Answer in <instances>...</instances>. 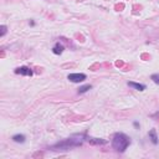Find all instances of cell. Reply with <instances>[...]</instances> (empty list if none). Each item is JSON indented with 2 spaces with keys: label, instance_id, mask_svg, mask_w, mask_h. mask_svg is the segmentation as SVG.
Instances as JSON below:
<instances>
[{
  "label": "cell",
  "instance_id": "6da1fadb",
  "mask_svg": "<svg viewBox=\"0 0 159 159\" xmlns=\"http://www.w3.org/2000/svg\"><path fill=\"white\" fill-rule=\"evenodd\" d=\"M85 140H87L86 134H73L70 138H66L61 142H57L56 144L50 147V149L55 150V152H65V150H70L72 148L82 146Z\"/></svg>",
  "mask_w": 159,
  "mask_h": 159
},
{
  "label": "cell",
  "instance_id": "7a4b0ae2",
  "mask_svg": "<svg viewBox=\"0 0 159 159\" xmlns=\"http://www.w3.org/2000/svg\"><path fill=\"white\" fill-rule=\"evenodd\" d=\"M129 144H131V138L127 134H124V133L118 132L112 138V147L114 150L119 153H124L125 149L129 147Z\"/></svg>",
  "mask_w": 159,
  "mask_h": 159
},
{
  "label": "cell",
  "instance_id": "3957f363",
  "mask_svg": "<svg viewBox=\"0 0 159 159\" xmlns=\"http://www.w3.org/2000/svg\"><path fill=\"white\" fill-rule=\"evenodd\" d=\"M67 78L73 83H80L86 80V75L85 73H70Z\"/></svg>",
  "mask_w": 159,
  "mask_h": 159
},
{
  "label": "cell",
  "instance_id": "277c9868",
  "mask_svg": "<svg viewBox=\"0 0 159 159\" xmlns=\"http://www.w3.org/2000/svg\"><path fill=\"white\" fill-rule=\"evenodd\" d=\"M15 73L16 75H21V76H32V70L28 66H21V67H18L15 70Z\"/></svg>",
  "mask_w": 159,
  "mask_h": 159
},
{
  "label": "cell",
  "instance_id": "5b68a950",
  "mask_svg": "<svg viewBox=\"0 0 159 159\" xmlns=\"http://www.w3.org/2000/svg\"><path fill=\"white\" fill-rule=\"evenodd\" d=\"M87 142L91 144H95V146H102V144L107 143V140H105L102 138H93V137H87Z\"/></svg>",
  "mask_w": 159,
  "mask_h": 159
},
{
  "label": "cell",
  "instance_id": "8992f818",
  "mask_svg": "<svg viewBox=\"0 0 159 159\" xmlns=\"http://www.w3.org/2000/svg\"><path fill=\"white\" fill-rule=\"evenodd\" d=\"M148 137H149L150 142H152L154 146L158 144V134H157V131L155 129H150L149 133H148Z\"/></svg>",
  "mask_w": 159,
  "mask_h": 159
},
{
  "label": "cell",
  "instance_id": "52a82bcc",
  "mask_svg": "<svg viewBox=\"0 0 159 159\" xmlns=\"http://www.w3.org/2000/svg\"><path fill=\"white\" fill-rule=\"evenodd\" d=\"M128 86L133 87L134 90L137 91H144L146 90V85H143V83H137V82H128Z\"/></svg>",
  "mask_w": 159,
  "mask_h": 159
},
{
  "label": "cell",
  "instance_id": "ba28073f",
  "mask_svg": "<svg viewBox=\"0 0 159 159\" xmlns=\"http://www.w3.org/2000/svg\"><path fill=\"white\" fill-rule=\"evenodd\" d=\"M63 50H65L63 45H61L60 43H57V44L52 47V52H54L55 55H61V54L63 52Z\"/></svg>",
  "mask_w": 159,
  "mask_h": 159
},
{
  "label": "cell",
  "instance_id": "9c48e42d",
  "mask_svg": "<svg viewBox=\"0 0 159 159\" xmlns=\"http://www.w3.org/2000/svg\"><path fill=\"white\" fill-rule=\"evenodd\" d=\"M13 140L16 142V143H25L26 137H25L24 134H15V136H13Z\"/></svg>",
  "mask_w": 159,
  "mask_h": 159
},
{
  "label": "cell",
  "instance_id": "30bf717a",
  "mask_svg": "<svg viewBox=\"0 0 159 159\" xmlns=\"http://www.w3.org/2000/svg\"><path fill=\"white\" fill-rule=\"evenodd\" d=\"M92 88V86L91 85H85V86H81L80 88H78V93H86V92L88 91V90H91Z\"/></svg>",
  "mask_w": 159,
  "mask_h": 159
},
{
  "label": "cell",
  "instance_id": "8fae6325",
  "mask_svg": "<svg viewBox=\"0 0 159 159\" xmlns=\"http://www.w3.org/2000/svg\"><path fill=\"white\" fill-rule=\"evenodd\" d=\"M152 80H153L154 83L159 85V73H154V75H152Z\"/></svg>",
  "mask_w": 159,
  "mask_h": 159
},
{
  "label": "cell",
  "instance_id": "7c38bea8",
  "mask_svg": "<svg viewBox=\"0 0 159 159\" xmlns=\"http://www.w3.org/2000/svg\"><path fill=\"white\" fill-rule=\"evenodd\" d=\"M6 30H7V29H6V26H5V25H1V32H0V36L3 37V36L6 34Z\"/></svg>",
  "mask_w": 159,
  "mask_h": 159
},
{
  "label": "cell",
  "instance_id": "4fadbf2b",
  "mask_svg": "<svg viewBox=\"0 0 159 159\" xmlns=\"http://www.w3.org/2000/svg\"><path fill=\"white\" fill-rule=\"evenodd\" d=\"M133 124H134V127H137V128L139 127V123H138V122H134V123H133Z\"/></svg>",
  "mask_w": 159,
  "mask_h": 159
}]
</instances>
